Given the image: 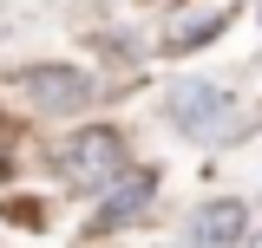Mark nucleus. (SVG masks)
<instances>
[{
  "label": "nucleus",
  "mask_w": 262,
  "mask_h": 248,
  "mask_svg": "<svg viewBox=\"0 0 262 248\" xmlns=\"http://www.w3.org/2000/svg\"><path fill=\"white\" fill-rule=\"evenodd\" d=\"M66 183L79 189H105V183H125V137L112 131V124H92V131H79L72 144H66Z\"/></svg>",
  "instance_id": "f257e3e1"
},
{
  "label": "nucleus",
  "mask_w": 262,
  "mask_h": 248,
  "mask_svg": "<svg viewBox=\"0 0 262 248\" xmlns=\"http://www.w3.org/2000/svg\"><path fill=\"white\" fill-rule=\"evenodd\" d=\"M170 124L184 137H196V144H210V137H223L229 124H236V98L223 85H210V79H184L170 92Z\"/></svg>",
  "instance_id": "f03ea898"
},
{
  "label": "nucleus",
  "mask_w": 262,
  "mask_h": 248,
  "mask_svg": "<svg viewBox=\"0 0 262 248\" xmlns=\"http://www.w3.org/2000/svg\"><path fill=\"white\" fill-rule=\"evenodd\" d=\"M13 85H20V98H33L39 111H79V105H92V79H85L79 65H27Z\"/></svg>",
  "instance_id": "7ed1b4c3"
},
{
  "label": "nucleus",
  "mask_w": 262,
  "mask_h": 248,
  "mask_svg": "<svg viewBox=\"0 0 262 248\" xmlns=\"http://www.w3.org/2000/svg\"><path fill=\"white\" fill-rule=\"evenodd\" d=\"M249 235V209L236 203V196H216V203H203L184 229V248H236Z\"/></svg>",
  "instance_id": "20e7f679"
},
{
  "label": "nucleus",
  "mask_w": 262,
  "mask_h": 248,
  "mask_svg": "<svg viewBox=\"0 0 262 248\" xmlns=\"http://www.w3.org/2000/svg\"><path fill=\"white\" fill-rule=\"evenodd\" d=\"M151 196H158V177H151V170H138L131 183H118L112 196H105V209L92 216V229H125V222H138L144 209H151Z\"/></svg>",
  "instance_id": "39448f33"
},
{
  "label": "nucleus",
  "mask_w": 262,
  "mask_h": 248,
  "mask_svg": "<svg viewBox=\"0 0 262 248\" xmlns=\"http://www.w3.org/2000/svg\"><path fill=\"white\" fill-rule=\"evenodd\" d=\"M216 27H223V13H203V20H190V27H177V46H203Z\"/></svg>",
  "instance_id": "423d86ee"
},
{
  "label": "nucleus",
  "mask_w": 262,
  "mask_h": 248,
  "mask_svg": "<svg viewBox=\"0 0 262 248\" xmlns=\"http://www.w3.org/2000/svg\"><path fill=\"white\" fill-rule=\"evenodd\" d=\"M256 248H262V242H256Z\"/></svg>",
  "instance_id": "0eeeda50"
}]
</instances>
